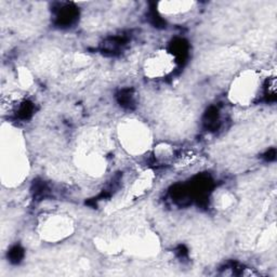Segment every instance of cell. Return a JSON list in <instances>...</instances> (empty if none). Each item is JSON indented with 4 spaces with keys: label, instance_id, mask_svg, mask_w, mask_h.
Segmentation results:
<instances>
[{
    "label": "cell",
    "instance_id": "4",
    "mask_svg": "<svg viewBox=\"0 0 277 277\" xmlns=\"http://www.w3.org/2000/svg\"><path fill=\"white\" fill-rule=\"evenodd\" d=\"M128 41V38L126 36H114L112 38H109L104 43H103V51L104 52H111V53H116L122 50Z\"/></svg>",
    "mask_w": 277,
    "mask_h": 277
},
{
    "label": "cell",
    "instance_id": "1",
    "mask_svg": "<svg viewBox=\"0 0 277 277\" xmlns=\"http://www.w3.org/2000/svg\"><path fill=\"white\" fill-rule=\"evenodd\" d=\"M176 64L178 62L170 51L161 50L155 52L151 58L146 60L144 71L151 78L159 79L171 74Z\"/></svg>",
    "mask_w": 277,
    "mask_h": 277
},
{
    "label": "cell",
    "instance_id": "5",
    "mask_svg": "<svg viewBox=\"0 0 277 277\" xmlns=\"http://www.w3.org/2000/svg\"><path fill=\"white\" fill-rule=\"evenodd\" d=\"M204 125L208 130H217L220 126V113L218 107L211 106L208 109L204 117Z\"/></svg>",
    "mask_w": 277,
    "mask_h": 277
},
{
    "label": "cell",
    "instance_id": "8",
    "mask_svg": "<svg viewBox=\"0 0 277 277\" xmlns=\"http://www.w3.org/2000/svg\"><path fill=\"white\" fill-rule=\"evenodd\" d=\"M265 159L266 160H268V161H273V160H275V158H276V150L275 149H272V150H270V151H268L266 154H265Z\"/></svg>",
    "mask_w": 277,
    "mask_h": 277
},
{
    "label": "cell",
    "instance_id": "2",
    "mask_svg": "<svg viewBox=\"0 0 277 277\" xmlns=\"http://www.w3.org/2000/svg\"><path fill=\"white\" fill-rule=\"evenodd\" d=\"M257 97V77L251 75H242L233 84L230 90V98L238 103H250Z\"/></svg>",
    "mask_w": 277,
    "mask_h": 277
},
{
    "label": "cell",
    "instance_id": "6",
    "mask_svg": "<svg viewBox=\"0 0 277 277\" xmlns=\"http://www.w3.org/2000/svg\"><path fill=\"white\" fill-rule=\"evenodd\" d=\"M118 103L127 110H132L135 106V95L133 89H124L117 95Z\"/></svg>",
    "mask_w": 277,
    "mask_h": 277
},
{
    "label": "cell",
    "instance_id": "7",
    "mask_svg": "<svg viewBox=\"0 0 277 277\" xmlns=\"http://www.w3.org/2000/svg\"><path fill=\"white\" fill-rule=\"evenodd\" d=\"M10 257L12 262H20L21 259L23 258V249L20 246H15L10 252Z\"/></svg>",
    "mask_w": 277,
    "mask_h": 277
},
{
    "label": "cell",
    "instance_id": "3",
    "mask_svg": "<svg viewBox=\"0 0 277 277\" xmlns=\"http://www.w3.org/2000/svg\"><path fill=\"white\" fill-rule=\"evenodd\" d=\"M57 8L53 9V19L56 24L60 27H69L73 25L78 18L79 12L74 4L61 3L57 4Z\"/></svg>",
    "mask_w": 277,
    "mask_h": 277
}]
</instances>
